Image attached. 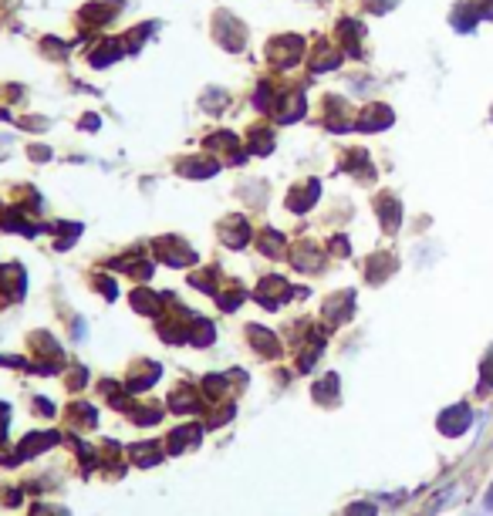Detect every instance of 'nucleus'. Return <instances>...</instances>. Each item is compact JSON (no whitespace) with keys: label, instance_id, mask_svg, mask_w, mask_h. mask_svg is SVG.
<instances>
[{"label":"nucleus","instance_id":"1","mask_svg":"<svg viewBox=\"0 0 493 516\" xmlns=\"http://www.w3.org/2000/svg\"><path fill=\"white\" fill-rule=\"evenodd\" d=\"M487 506H493V492H490V500H487Z\"/></svg>","mask_w":493,"mask_h":516}]
</instances>
